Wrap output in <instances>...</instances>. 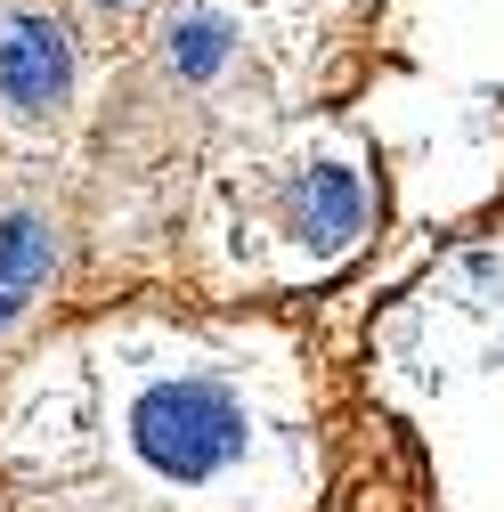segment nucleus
I'll return each mask as SVG.
<instances>
[{"label":"nucleus","mask_w":504,"mask_h":512,"mask_svg":"<svg viewBox=\"0 0 504 512\" xmlns=\"http://www.w3.org/2000/svg\"><path fill=\"white\" fill-rule=\"evenodd\" d=\"M114 464L163 496H204L252 456V407L220 374H147L114 399Z\"/></svg>","instance_id":"nucleus-1"},{"label":"nucleus","mask_w":504,"mask_h":512,"mask_svg":"<svg viewBox=\"0 0 504 512\" xmlns=\"http://www.w3.org/2000/svg\"><path fill=\"white\" fill-rule=\"evenodd\" d=\"M90 9H98V17H131L139 0H90Z\"/></svg>","instance_id":"nucleus-6"},{"label":"nucleus","mask_w":504,"mask_h":512,"mask_svg":"<svg viewBox=\"0 0 504 512\" xmlns=\"http://www.w3.org/2000/svg\"><path fill=\"white\" fill-rule=\"evenodd\" d=\"M57 269H66V220L49 212V196L0 204V342L49 301Z\"/></svg>","instance_id":"nucleus-3"},{"label":"nucleus","mask_w":504,"mask_h":512,"mask_svg":"<svg viewBox=\"0 0 504 512\" xmlns=\"http://www.w3.org/2000/svg\"><path fill=\"white\" fill-rule=\"evenodd\" d=\"M74 106V41L57 17L25 9L0 25V122H17V131H49V122H66Z\"/></svg>","instance_id":"nucleus-2"},{"label":"nucleus","mask_w":504,"mask_h":512,"mask_svg":"<svg viewBox=\"0 0 504 512\" xmlns=\"http://www.w3.org/2000/svg\"><path fill=\"white\" fill-rule=\"evenodd\" d=\"M374 204H366V179L350 163H318V171H301L293 187V236L301 244H318V252H350L366 236Z\"/></svg>","instance_id":"nucleus-4"},{"label":"nucleus","mask_w":504,"mask_h":512,"mask_svg":"<svg viewBox=\"0 0 504 512\" xmlns=\"http://www.w3.org/2000/svg\"><path fill=\"white\" fill-rule=\"evenodd\" d=\"M228 49H236V33H228V17H212V9H187V17H171V33H163V57H171L179 82H212V74L228 66Z\"/></svg>","instance_id":"nucleus-5"}]
</instances>
